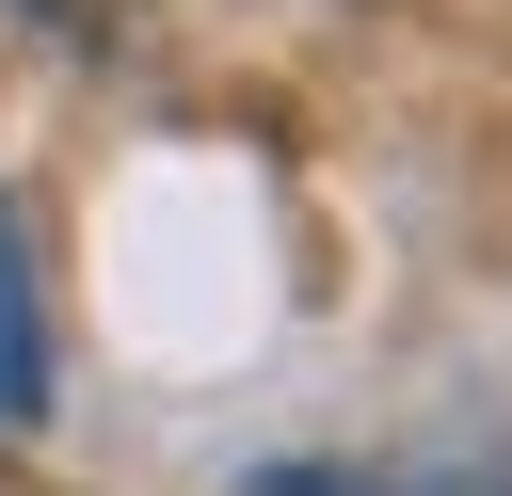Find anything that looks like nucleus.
Returning a JSON list of instances; mask_svg holds the SVG:
<instances>
[{
  "instance_id": "1",
  "label": "nucleus",
  "mask_w": 512,
  "mask_h": 496,
  "mask_svg": "<svg viewBox=\"0 0 512 496\" xmlns=\"http://www.w3.org/2000/svg\"><path fill=\"white\" fill-rule=\"evenodd\" d=\"M32 400H48V304H32V240L0 208V416H32Z\"/></svg>"
},
{
  "instance_id": "3",
  "label": "nucleus",
  "mask_w": 512,
  "mask_h": 496,
  "mask_svg": "<svg viewBox=\"0 0 512 496\" xmlns=\"http://www.w3.org/2000/svg\"><path fill=\"white\" fill-rule=\"evenodd\" d=\"M0 496H64V480H32V464H0Z\"/></svg>"
},
{
  "instance_id": "2",
  "label": "nucleus",
  "mask_w": 512,
  "mask_h": 496,
  "mask_svg": "<svg viewBox=\"0 0 512 496\" xmlns=\"http://www.w3.org/2000/svg\"><path fill=\"white\" fill-rule=\"evenodd\" d=\"M256 496H512V464L480 448V464H416V480H352V464H272Z\"/></svg>"
}]
</instances>
